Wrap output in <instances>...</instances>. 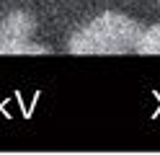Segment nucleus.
<instances>
[{"mask_svg":"<svg viewBox=\"0 0 160 155\" xmlns=\"http://www.w3.org/2000/svg\"><path fill=\"white\" fill-rule=\"evenodd\" d=\"M134 52L137 54H160V26H150L147 31H139Z\"/></svg>","mask_w":160,"mask_h":155,"instance_id":"nucleus-3","label":"nucleus"},{"mask_svg":"<svg viewBox=\"0 0 160 155\" xmlns=\"http://www.w3.org/2000/svg\"><path fill=\"white\" fill-rule=\"evenodd\" d=\"M36 31V21L26 10H13L11 16L3 18L0 23V54H8L16 44L28 41Z\"/></svg>","mask_w":160,"mask_h":155,"instance_id":"nucleus-2","label":"nucleus"},{"mask_svg":"<svg viewBox=\"0 0 160 155\" xmlns=\"http://www.w3.org/2000/svg\"><path fill=\"white\" fill-rule=\"evenodd\" d=\"M139 28L122 13H103L70 36V54H124L137 44Z\"/></svg>","mask_w":160,"mask_h":155,"instance_id":"nucleus-1","label":"nucleus"}]
</instances>
